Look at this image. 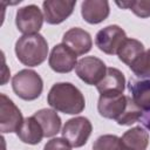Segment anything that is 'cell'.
<instances>
[{
    "label": "cell",
    "instance_id": "cell-7",
    "mask_svg": "<svg viewBox=\"0 0 150 150\" xmlns=\"http://www.w3.org/2000/svg\"><path fill=\"white\" fill-rule=\"evenodd\" d=\"M75 71L84 83L97 86L104 77L107 67L104 62L96 56H84L77 61Z\"/></svg>",
    "mask_w": 150,
    "mask_h": 150
},
{
    "label": "cell",
    "instance_id": "cell-13",
    "mask_svg": "<svg viewBox=\"0 0 150 150\" xmlns=\"http://www.w3.org/2000/svg\"><path fill=\"white\" fill-rule=\"evenodd\" d=\"M100 95H118L125 89V77L117 68H107L104 77L96 86Z\"/></svg>",
    "mask_w": 150,
    "mask_h": 150
},
{
    "label": "cell",
    "instance_id": "cell-20",
    "mask_svg": "<svg viewBox=\"0 0 150 150\" xmlns=\"http://www.w3.org/2000/svg\"><path fill=\"white\" fill-rule=\"evenodd\" d=\"M116 5L121 8L130 9L135 15L139 18L150 16V0H131V1H116Z\"/></svg>",
    "mask_w": 150,
    "mask_h": 150
},
{
    "label": "cell",
    "instance_id": "cell-15",
    "mask_svg": "<svg viewBox=\"0 0 150 150\" xmlns=\"http://www.w3.org/2000/svg\"><path fill=\"white\" fill-rule=\"evenodd\" d=\"M16 135L21 142L30 145L39 144L41 139L45 137L43 130L34 116H30L23 120L22 124L16 130Z\"/></svg>",
    "mask_w": 150,
    "mask_h": 150
},
{
    "label": "cell",
    "instance_id": "cell-17",
    "mask_svg": "<svg viewBox=\"0 0 150 150\" xmlns=\"http://www.w3.org/2000/svg\"><path fill=\"white\" fill-rule=\"evenodd\" d=\"M121 141L125 150H146L149 134L142 127H134L123 134Z\"/></svg>",
    "mask_w": 150,
    "mask_h": 150
},
{
    "label": "cell",
    "instance_id": "cell-23",
    "mask_svg": "<svg viewBox=\"0 0 150 150\" xmlns=\"http://www.w3.org/2000/svg\"><path fill=\"white\" fill-rule=\"evenodd\" d=\"M142 112H143V110L139 109L136 105V103L132 101V98L130 97L129 98V102H128V107H127L124 114L116 122L120 125H131V124H134L135 122H137L141 118Z\"/></svg>",
    "mask_w": 150,
    "mask_h": 150
},
{
    "label": "cell",
    "instance_id": "cell-21",
    "mask_svg": "<svg viewBox=\"0 0 150 150\" xmlns=\"http://www.w3.org/2000/svg\"><path fill=\"white\" fill-rule=\"evenodd\" d=\"M129 67L136 76L150 77V49L144 50Z\"/></svg>",
    "mask_w": 150,
    "mask_h": 150
},
{
    "label": "cell",
    "instance_id": "cell-11",
    "mask_svg": "<svg viewBox=\"0 0 150 150\" xmlns=\"http://www.w3.org/2000/svg\"><path fill=\"white\" fill-rule=\"evenodd\" d=\"M76 5V1L46 0L42 4L45 21L49 25H59L68 19Z\"/></svg>",
    "mask_w": 150,
    "mask_h": 150
},
{
    "label": "cell",
    "instance_id": "cell-14",
    "mask_svg": "<svg viewBox=\"0 0 150 150\" xmlns=\"http://www.w3.org/2000/svg\"><path fill=\"white\" fill-rule=\"evenodd\" d=\"M109 13V2L105 0H84L81 5V15L83 20L91 25L104 21Z\"/></svg>",
    "mask_w": 150,
    "mask_h": 150
},
{
    "label": "cell",
    "instance_id": "cell-5",
    "mask_svg": "<svg viewBox=\"0 0 150 150\" xmlns=\"http://www.w3.org/2000/svg\"><path fill=\"white\" fill-rule=\"evenodd\" d=\"M127 39L125 32L120 26L109 25L97 32L95 36V45L101 52L108 55H114L117 54Z\"/></svg>",
    "mask_w": 150,
    "mask_h": 150
},
{
    "label": "cell",
    "instance_id": "cell-24",
    "mask_svg": "<svg viewBox=\"0 0 150 150\" xmlns=\"http://www.w3.org/2000/svg\"><path fill=\"white\" fill-rule=\"evenodd\" d=\"M71 148L73 146L68 143L67 139H64L63 137H56L48 141L45 144L43 150H71Z\"/></svg>",
    "mask_w": 150,
    "mask_h": 150
},
{
    "label": "cell",
    "instance_id": "cell-8",
    "mask_svg": "<svg viewBox=\"0 0 150 150\" xmlns=\"http://www.w3.org/2000/svg\"><path fill=\"white\" fill-rule=\"evenodd\" d=\"M20 109L5 94H0V131L2 134L16 132L23 122Z\"/></svg>",
    "mask_w": 150,
    "mask_h": 150
},
{
    "label": "cell",
    "instance_id": "cell-2",
    "mask_svg": "<svg viewBox=\"0 0 150 150\" xmlns=\"http://www.w3.org/2000/svg\"><path fill=\"white\" fill-rule=\"evenodd\" d=\"M18 60L28 67L40 66L48 56V43L41 34L22 35L15 42Z\"/></svg>",
    "mask_w": 150,
    "mask_h": 150
},
{
    "label": "cell",
    "instance_id": "cell-19",
    "mask_svg": "<svg viewBox=\"0 0 150 150\" xmlns=\"http://www.w3.org/2000/svg\"><path fill=\"white\" fill-rule=\"evenodd\" d=\"M144 50V46L141 41L136 39H127L122 47L118 49L117 55L123 63L130 66Z\"/></svg>",
    "mask_w": 150,
    "mask_h": 150
},
{
    "label": "cell",
    "instance_id": "cell-25",
    "mask_svg": "<svg viewBox=\"0 0 150 150\" xmlns=\"http://www.w3.org/2000/svg\"><path fill=\"white\" fill-rule=\"evenodd\" d=\"M145 125H146V127H148V129L150 130V117H149V118L145 121Z\"/></svg>",
    "mask_w": 150,
    "mask_h": 150
},
{
    "label": "cell",
    "instance_id": "cell-9",
    "mask_svg": "<svg viewBox=\"0 0 150 150\" xmlns=\"http://www.w3.org/2000/svg\"><path fill=\"white\" fill-rule=\"evenodd\" d=\"M130 96L118 94V95H100L97 110L100 115L104 118L118 121L124 114Z\"/></svg>",
    "mask_w": 150,
    "mask_h": 150
},
{
    "label": "cell",
    "instance_id": "cell-1",
    "mask_svg": "<svg viewBox=\"0 0 150 150\" xmlns=\"http://www.w3.org/2000/svg\"><path fill=\"white\" fill-rule=\"evenodd\" d=\"M48 104L56 111L68 115H76L83 111L86 101L77 87L69 82H57L53 84L47 96Z\"/></svg>",
    "mask_w": 150,
    "mask_h": 150
},
{
    "label": "cell",
    "instance_id": "cell-18",
    "mask_svg": "<svg viewBox=\"0 0 150 150\" xmlns=\"http://www.w3.org/2000/svg\"><path fill=\"white\" fill-rule=\"evenodd\" d=\"M129 89L136 105L144 111H150V80L130 81Z\"/></svg>",
    "mask_w": 150,
    "mask_h": 150
},
{
    "label": "cell",
    "instance_id": "cell-16",
    "mask_svg": "<svg viewBox=\"0 0 150 150\" xmlns=\"http://www.w3.org/2000/svg\"><path fill=\"white\" fill-rule=\"evenodd\" d=\"M35 120L40 123L45 137H53L55 136L61 128V118L57 115L56 110L54 109H40L34 112L33 115Z\"/></svg>",
    "mask_w": 150,
    "mask_h": 150
},
{
    "label": "cell",
    "instance_id": "cell-4",
    "mask_svg": "<svg viewBox=\"0 0 150 150\" xmlns=\"http://www.w3.org/2000/svg\"><path fill=\"white\" fill-rule=\"evenodd\" d=\"M93 125L87 117L77 116L68 120L61 132L62 137L67 139L73 148H81L87 143Z\"/></svg>",
    "mask_w": 150,
    "mask_h": 150
},
{
    "label": "cell",
    "instance_id": "cell-6",
    "mask_svg": "<svg viewBox=\"0 0 150 150\" xmlns=\"http://www.w3.org/2000/svg\"><path fill=\"white\" fill-rule=\"evenodd\" d=\"M45 16L36 5H27L16 11L15 25L23 35L38 34L42 27Z\"/></svg>",
    "mask_w": 150,
    "mask_h": 150
},
{
    "label": "cell",
    "instance_id": "cell-10",
    "mask_svg": "<svg viewBox=\"0 0 150 150\" xmlns=\"http://www.w3.org/2000/svg\"><path fill=\"white\" fill-rule=\"evenodd\" d=\"M76 57L77 55L73 50H70L66 45L59 43L53 47L48 59V63L54 71L66 74V73H70L76 67L77 64Z\"/></svg>",
    "mask_w": 150,
    "mask_h": 150
},
{
    "label": "cell",
    "instance_id": "cell-3",
    "mask_svg": "<svg viewBox=\"0 0 150 150\" xmlns=\"http://www.w3.org/2000/svg\"><path fill=\"white\" fill-rule=\"evenodd\" d=\"M12 88L20 98L25 101H34L42 93L43 81L36 71L32 69H22L13 76Z\"/></svg>",
    "mask_w": 150,
    "mask_h": 150
},
{
    "label": "cell",
    "instance_id": "cell-12",
    "mask_svg": "<svg viewBox=\"0 0 150 150\" xmlns=\"http://www.w3.org/2000/svg\"><path fill=\"white\" fill-rule=\"evenodd\" d=\"M62 43L66 45L70 50H73L77 56L84 55L93 47V40L90 34L79 27H73L68 29L63 34Z\"/></svg>",
    "mask_w": 150,
    "mask_h": 150
},
{
    "label": "cell",
    "instance_id": "cell-22",
    "mask_svg": "<svg viewBox=\"0 0 150 150\" xmlns=\"http://www.w3.org/2000/svg\"><path fill=\"white\" fill-rule=\"evenodd\" d=\"M93 150H124V146L116 135H102L94 142Z\"/></svg>",
    "mask_w": 150,
    "mask_h": 150
}]
</instances>
